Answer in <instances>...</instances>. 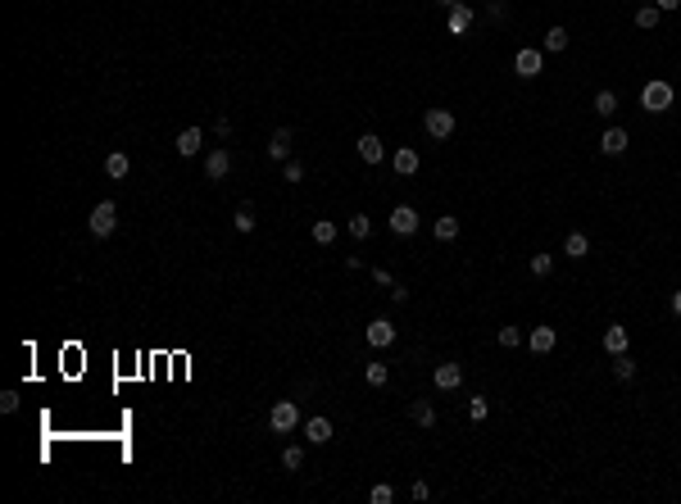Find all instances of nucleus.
<instances>
[{
    "instance_id": "nucleus-1",
    "label": "nucleus",
    "mask_w": 681,
    "mask_h": 504,
    "mask_svg": "<svg viewBox=\"0 0 681 504\" xmlns=\"http://www.w3.org/2000/svg\"><path fill=\"white\" fill-rule=\"evenodd\" d=\"M641 109H645V114H663V109H672V86L663 82V77H654V82L641 86Z\"/></svg>"
},
{
    "instance_id": "nucleus-2",
    "label": "nucleus",
    "mask_w": 681,
    "mask_h": 504,
    "mask_svg": "<svg viewBox=\"0 0 681 504\" xmlns=\"http://www.w3.org/2000/svg\"><path fill=\"white\" fill-rule=\"evenodd\" d=\"M269 427L278 432V436H287V432H296L300 427V409H296V400H278L269 409Z\"/></svg>"
},
{
    "instance_id": "nucleus-3",
    "label": "nucleus",
    "mask_w": 681,
    "mask_h": 504,
    "mask_svg": "<svg viewBox=\"0 0 681 504\" xmlns=\"http://www.w3.org/2000/svg\"><path fill=\"white\" fill-rule=\"evenodd\" d=\"M87 228H91V237H109V232L118 228V205H114V200H100L96 210H91Z\"/></svg>"
},
{
    "instance_id": "nucleus-4",
    "label": "nucleus",
    "mask_w": 681,
    "mask_h": 504,
    "mask_svg": "<svg viewBox=\"0 0 681 504\" xmlns=\"http://www.w3.org/2000/svg\"><path fill=\"white\" fill-rule=\"evenodd\" d=\"M422 127H427V136L445 141V136L454 132V114H450V109H427V114H422Z\"/></svg>"
},
{
    "instance_id": "nucleus-5",
    "label": "nucleus",
    "mask_w": 681,
    "mask_h": 504,
    "mask_svg": "<svg viewBox=\"0 0 681 504\" xmlns=\"http://www.w3.org/2000/svg\"><path fill=\"white\" fill-rule=\"evenodd\" d=\"M391 232L395 237H413V232H418V210H413V205H395L391 210Z\"/></svg>"
},
{
    "instance_id": "nucleus-6",
    "label": "nucleus",
    "mask_w": 681,
    "mask_h": 504,
    "mask_svg": "<svg viewBox=\"0 0 681 504\" xmlns=\"http://www.w3.org/2000/svg\"><path fill=\"white\" fill-rule=\"evenodd\" d=\"M355 150H359V159H364V164H382V159H386V141H382L377 132H364V136L355 141Z\"/></svg>"
},
{
    "instance_id": "nucleus-7",
    "label": "nucleus",
    "mask_w": 681,
    "mask_h": 504,
    "mask_svg": "<svg viewBox=\"0 0 681 504\" xmlns=\"http://www.w3.org/2000/svg\"><path fill=\"white\" fill-rule=\"evenodd\" d=\"M540 68H545V59H540V50H531V46H522L518 55H513V73L518 77H536Z\"/></svg>"
},
{
    "instance_id": "nucleus-8",
    "label": "nucleus",
    "mask_w": 681,
    "mask_h": 504,
    "mask_svg": "<svg viewBox=\"0 0 681 504\" xmlns=\"http://www.w3.org/2000/svg\"><path fill=\"white\" fill-rule=\"evenodd\" d=\"M300 427H305V441H309V446H327V441H332V423H327L323 414H318V418H305Z\"/></svg>"
},
{
    "instance_id": "nucleus-9",
    "label": "nucleus",
    "mask_w": 681,
    "mask_h": 504,
    "mask_svg": "<svg viewBox=\"0 0 681 504\" xmlns=\"http://www.w3.org/2000/svg\"><path fill=\"white\" fill-rule=\"evenodd\" d=\"M364 336H368V345H377V350H386V345L395 341V327H391V318H373Z\"/></svg>"
},
{
    "instance_id": "nucleus-10",
    "label": "nucleus",
    "mask_w": 681,
    "mask_h": 504,
    "mask_svg": "<svg viewBox=\"0 0 681 504\" xmlns=\"http://www.w3.org/2000/svg\"><path fill=\"white\" fill-rule=\"evenodd\" d=\"M291 141H296V136H291V127H278V132L269 136V145H264V150H269V159H291Z\"/></svg>"
},
{
    "instance_id": "nucleus-11",
    "label": "nucleus",
    "mask_w": 681,
    "mask_h": 504,
    "mask_svg": "<svg viewBox=\"0 0 681 504\" xmlns=\"http://www.w3.org/2000/svg\"><path fill=\"white\" fill-rule=\"evenodd\" d=\"M232 173V155L227 150H209V159H205V178L209 182H223Z\"/></svg>"
},
{
    "instance_id": "nucleus-12",
    "label": "nucleus",
    "mask_w": 681,
    "mask_h": 504,
    "mask_svg": "<svg viewBox=\"0 0 681 504\" xmlns=\"http://www.w3.org/2000/svg\"><path fill=\"white\" fill-rule=\"evenodd\" d=\"M627 145H632L627 127H604V136H600V150H604V155H623Z\"/></svg>"
},
{
    "instance_id": "nucleus-13",
    "label": "nucleus",
    "mask_w": 681,
    "mask_h": 504,
    "mask_svg": "<svg viewBox=\"0 0 681 504\" xmlns=\"http://www.w3.org/2000/svg\"><path fill=\"white\" fill-rule=\"evenodd\" d=\"M527 345H531V354H550L559 345V332H554V327H531Z\"/></svg>"
},
{
    "instance_id": "nucleus-14",
    "label": "nucleus",
    "mask_w": 681,
    "mask_h": 504,
    "mask_svg": "<svg viewBox=\"0 0 681 504\" xmlns=\"http://www.w3.org/2000/svg\"><path fill=\"white\" fill-rule=\"evenodd\" d=\"M200 145H205V132H200V127H182V132H177V155H186V159H191V155H200Z\"/></svg>"
},
{
    "instance_id": "nucleus-15",
    "label": "nucleus",
    "mask_w": 681,
    "mask_h": 504,
    "mask_svg": "<svg viewBox=\"0 0 681 504\" xmlns=\"http://www.w3.org/2000/svg\"><path fill=\"white\" fill-rule=\"evenodd\" d=\"M563 255L568 259H586V255H591V237H586V232H568V237H563Z\"/></svg>"
},
{
    "instance_id": "nucleus-16",
    "label": "nucleus",
    "mask_w": 681,
    "mask_h": 504,
    "mask_svg": "<svg viewBox=\"0 0 681 504\" xmlns=\"http://www.w3.org/2000/svg\"><path fill=\"white\" fill-rule=\"evenodd\" d=\"M459 381H463V368H459V363H436V386H441V391H454Z\"/></svg>"
},
{
    "instance_id": "nucleus-17",
    "label": "nucleus",
    "mask_w": 681,
    "mask_h": 504,
    "mask_svg": "<svg viewBox=\"0 0 681 504\" xmlns=\"http://www.w3.org/2000/svg\"><path fill=\"white\" fill-rule=\"evenodd\" d=\"M391 164H395V173H400V178H413V173H418V150H409V145H404V150L391 155Z\"/></svg>"
},
{
    "instance_id": "nucleus-18",
    "label": "nucleus",
    "mask_w": 681,
    "mask_h": 504,
    "mask_svg": "<svg viewBox=\"0 0 681 504\" xmlns=\"http://www.w3.org/2000/svg\"><path fill=\"white\" fill-rule=\"evenodd\" d=\"M627 345H632V336H627V327H609V332H604V350L609 354H627Z\"/></svg>"
},
{
    "instance_id": "nucleus-19",
    "label": "nucleus",
    "mask_w": 681,
    "mask_h": 504,
    "mask_svg": "<svg viewBox=\"0 0 681 504\" xmlns=\"http://www.w3.org/2000/svg\"><path fill=\"white\" fill-rule=\"evenodd\" d=\"M472 19H477V14H472L468 5H454V10H450V32H454V37H463V32L472 28Z\"/></svg>"
},
{
    "instance_id": "nucleus-20",
    "label": "nucleus",
    "mask_w": 681,
    "mask_h": 504,
    "mask_svg": "<svg viewBox=\"0 0 681 504\" xmlns=\"http://www.w3.org/2000/svg\"><path fill=\"white\" fill-rule=\"evenodd\" d=\"M409 418L418 423V427H436V409L427 404V400H413V404H409Z\"/></svg>"
},
{
    "instance_id": "nucleus-21",
    "label": "nucleus",
    "mask_w": 681,
    "mask_h": 504,
    "mask_svg": "<svg viewBox=\"0 0 681 504\" xmlns=\"http://www.w3.org/2000/svg\"><path fill=\"white\" fill-rule=\"evenodd\" d=\"M105 173H109V178H114V182H123L127 173H132V164H127V155H123V150H114V155H109V159H105Z\"/></svg>"
},
{
    "instance_id": "nucleus-22",
    "label": "nucleus",
    "mask_w": 681,
    "mask_h": 504,
    "mask_svg": "<svg viewBox=\"0 0 681 504\" xmlns=\"http://www.w3.org/2000/svg\"><path fill=\"white\" fill-rule=\"evenodd\" d=\"M659 19H663V10H659V5H641V10H636V28H645V32H650V28H659Z\"/></svg>"
},
{
    "instance_id": "nucleus-23",
    "label": "nucleus",
    "mask_w": 681,
    "mask_h": 504,
    "mask_svg": "<svg viewBox=\"0 0 681 504\" xmlns=\"http://www.w3.org/2000/svg\"><path fill=\"white\" fill-rule=\"evenodd\" d=\"M255 223H259V219H255V210H250V205H241V210L232 214V228H237L241 237H246V232H255Z\"/></svg>"
},
{
    "instance_id": "nucleus-24",
    "label": "nucleus",
    "mask_w": 681,
    "mask_h": 504,
    "mask_svg": "<svg viewBox=\"0 0 681 504\" xmlns=\"http://www.w3.org/2000/svg\"><path fill=\"white\" fill-rule=\"evenodd\" d=\"M436 241H454L459 237V219H454V214H445V219H436Z\"/></svg>"
},
{
    "instance_id": "nucleus-25",
    "label": "nucleus",
    "mask_w": 681,
    "mask_h": 504,
    "mask_svg": "<svg viewBox=\"0 0 681 504\" xmlns=\"http://www.w3.org/2000/svg\"><path fill=\"white\" fill-rule=\"evenodd\" d=\"M614 377L618 381H632L636 377V359H632V354H614Z\"/></svg>"
},
{
    "instance_id": "nucleus-26",
    "label": "nucleus",
    "mask_w": 681,
    "mask_h": 504,
    "mask_svg": "<svg viewBox=\"0 0 681 504\" xmlns=\"http://www.w3.org/2000/svg\"><path fill=\"white\" fill-rule=\"evenodd\" d=\"M614 109H618V95L614 91H595V114H600V118H614Z\"/></svg>"
},
{
    "instance_id": "nucleus-27",
    "label": "nucleus",
    "mask_w": 681,
    "mask_h": 504,
    "mask_svg": "<svg viewBox=\"0 0 681 504\" xmlns=\"http://www.w3.org/2000/svg\"><path fill=\"white\" fill-rule=\"evenodd\" d=\"M346 228H350V237H355V241H368V237H373V219H364V214H355Z\"/></svg>"
},
{
    "instance_id": "nucleus-28",
    "label": "nucleus",
    "mask_w": 681,
    "mask_h": 504,
    "mask_svg": "<svg viewBox=\"0 0 681 504\" xmlns=\"http://www.w3.org/2000/svg\"><path fill=\"white\" fill-rule=\"evenodd\" d=\"M314 241H318V246H332V241H336V223L332 219H318L314 223Z\"/></svg>"
},
{
    "instance_id": "nucleus-29",
    "label": "nucleus",
    "mask_w": 681,
    "mask_h": 504,
    "mask_svg": "<svg viewBox=\"0 0 681 504\" xmlns=\"http://www.w3.org/2000/svg\"><path fill=\"white\" fill-rule=\"evenodd\" d=\"M545 50H554V55H559V50H568V28H550L545 32Z\"/></svg>"
},
{
    "instance_id": "nucleus-30",
    "label": "nucleus",
    "mask_w": 681,
    "mask_h": 504,
    "mask_svg": "<svg viewBox=\"0 0 681 504\" xmlns=\"http://www.w3.org/2000/svg\"><path fill=\"white\" fill-rule=\"evenodd\" d=\"M364 377H368V386H386L391 368H386V363H368V368H364Z\"/></svg>"
},
{
    "instance_id": "nucleus-31",
    "label": "nucleus",
    "mask_w": 681,
    "mask_h": 504,
    "mask_svg": "<svg viewBox=\"0 0 681 504\" xmlns=\"http://www.w3.org/2000/svg\"><path fill=\"white\" fill-rule=\"evenodd\" d=\"M282 468H291V473H296V468H305V450H300V446H287V450H282Z\"/></svg>"
},
{
    "instance_id": "nucleus-32",
    "label": "nucleus",
    "mask_w": 681,
    "mask_h": 504,
    "mask_svg": "<svg viewBox=\"0 0 681 504\" xmlns=\"http://www.w3.org/2000/svg\"><path fill=\"white\" fill-rule=\"evenodd\" d=\"M531 273H536V277H550V273H554V259H550V255H531Z\"/></svg>"
},
{
    "instance_id": "nucleus-33",
    "label": "nucleus",
    "mask_w": 681,
    "mask_h": 504,
    "mask_svg": "<svg viewBox=\"0 0 681 504\" xmlns=\"http://www.w3.org/2000/svg\"><path fill=\"white\" fill-rule=\"evenodd\" d=\"M499 345H504V350H518L522 332H518V327H499Z\"/></svg>"
},
{
    "instance_id": "nucleus-34",
    "label": "nucleus",
    "mask_w": 681,
    "mask_h": 504,
    "mask_svg": "<svg viewBox=\"0 0 681 504\" xmlns=\"http://www.w3.org/2000/svg\"><path fill=\"white\" fill-rule=\"evenodd\" d=\"M368 500H373V504H391V500H395V491H391L386 482H377L373 491H368Z\"/></svg>"
},
{
    "instance_id": "nucleus-35",
    "label": "nucleus",
    "mask_w": 681,
    "mask_h": 504,
    "mask_svg": "<svg viewBox=\"0 0 681 504\" xmlns=\"http://www.w3.org/2000/svg\"><path fill=\"white\" fill-rule=\"evenodd\" d=\"M19 409V391H5V395H0V414H14Z\"/></svg>"
},
{
    "instance_id": "nucleus-36",
    "label": "nucleus",
    "mask_w": 681,
    "mask_h": 504,
    "mask_svg": "<svg viewBox=\"0 0 681 504\" xmlns=\"http://www.w3.org/2000/svg\"><path fill=\"white\" fill-rule=\"evenodd\" d=\"M287 182H305V164H296V159H287Z\"/></svg>"
},
{
    "instance_id": "nucleus-37",
    "label": "nucleus",
    "mask_w": 681,
    "mask_h": 504,
    "mask_svg": "<svg viewBox=\"0 0 681 504\" xmlns=\"http://www.w3.org/2000/svg\"><path fill=\"white\" fill-rule=\"evenodd\" d=\"M468 414H472V418H477V423H481V418H486V400H481V395H477V400H472V404H468Z\"/></svg>"
},
{
    "instance_id": "nucleus-38",
    "label": "nucleus",
    "mask_w": 681,
    "mask_h": 504,
    "mask_svg": "<svg viewBox=\"0 0 681 504\" xmlns=\"http://www.w3.org/2000/svg\"><path fill=\"white\" fill-rule=\"evenodd\" d=\"M409 495H413V500H427V495H432V486H427V482H413Z\"/></svg>"
},
{
    "instance_id": "nucleus-39",
    "label": "nucleus",
    "mask_w": 681,
    "mask_h": 504,
    "mask_svg": "<svg viewBox=\"0 0 681 504\" xmlns=\"http://www.w3.org/2000/svg\"><path fill=\"white\" fill-rule=\"evenodd\" d=\"M668 309H672V314H677V318H681V291H672V300H668Z\"/></svg>"
},
{
    "instance_id": "nucleus-40",
    "label": "nucleus",
    "mask_w": 681,
    "mask_h": 504,
    "mask_svg": "<svg viewBox=\"0 0 681 504\" xmlns=\"http://www.w3.org/2000/svg\"><path fill=\"white\" fill-rule=\"evenodd\" d=\"M659 10H681V0H654Z\"/></svg>"
},
{
    "instance_id": "nucleus-41",
    "label": "nucleus",
    "mask_w": 681,
    "mask_h": 504,
    "mask_svg": "<svg viewBox=\"0 0 681 504\" xmlns=\"http://www.w3.org/2000/svg\"><path fill=\"white\" fill-rule=\"evenodd\" d=\"M441 5H445V10H454V5H463V0H441Z\"/></svg>"
}]
</instances>
